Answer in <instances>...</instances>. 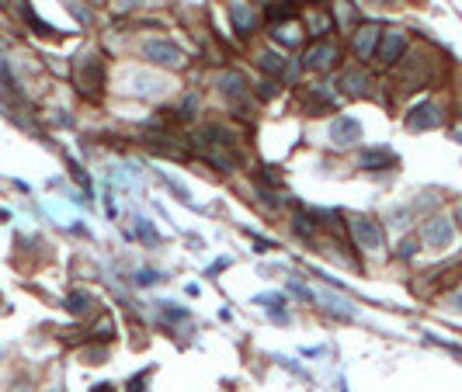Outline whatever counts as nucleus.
Returning <instances> with one entry per match:
<instances>
[{"label":"nucleus","instance_id":"8","mask_svg":"<svg viewBox=\"0 0 462 392\" xmlns=\"http://www.w3.org/2000/svg\"><path fill=\"white\" fill-rule=\"evenodd\" d=\"M330 139H334V146H355V143L362 139V125H358V118H351V115L334 118V125H330Z\"/></svg>","mask_w":462,"mask_h":392},{"label":"nucleus","instance_id":"14","mask_svg":"<svg viewBox=\"0 0 462 392\" xmlns=\"http://www.w3.org/2000/svg\"><path fill=\"white\" fill-rule=\"evenodd\" d=\"M258 302L265 305V312H268L275 323H289V309H285V299H282V295H261Z\"/></svg>","mask_w":462,"mask_h":392},{"label":"nucleus","instance_id":"21","mask_svg":"<svg viewBox=\"0 0 462 392\" xmlns=\"http://www.w3.org/2000/svg\"><path fill=\"white\" fill-rule=\"evenodd\" d=\"M289 15H296V0H289V4H275V8L268 11L272 21H282V18H289Z\"/></svg>","mask_w":462,"mask_h":392},{"label":"nucleus","instance_id":"5","mask_svg":"<svg viewBox=\"0 0 462 392\" xmlns=\"http://www.w3.org/2000/svg\"><path fill=\"white\" fill-rule=\"evenodd\" d=\"M438 122H441V108H438L434 101H424V105H417L414 112H407V129H414V132L434 129Z\"/></svg>","mask_w":462,"mask_h":392},{"label":"nucleus","instance_id":"33","mask_svg":"<svg viewBox=\"0 0 462 392\" xmlns=\"http://www.w3.org/2000/svg\"><path fill=\"white\" fill-rule=\"evenodd\" d=\"M0 354H4V350H0Z\"/></svg>","mask_w":462,"mask_h":392},{"label":"nucleus","instance_id":"28","mask_svg":"<svg viewBox=\"0 0 462 392\" xmlns=\"http://www.w3.org/2000/svg\"><path fill=\"white\" fill-rule=\"evenodd\" d=\"M414 253H417V243L414 240H403L400 243V257H414Z\"/></svg>","mask_w":462,"mask_h":392},{"label":"nucleus","instance_id":"32","mask_svg":"<svg viewBox=\"0 0 462 392\" xmlns=\"http://www.w3.org/2000/svg\"><path fill=\"white\" fill-rule=\"evenodd\" d=\"M91 4H101V0H91Z\"/></svg>","mask_w":462,"mask_h":392},{"label":"nucleus","instance_id":"20","mask_svg":"<svg viewBox=\"0 0 462 392\" xmlns=\"http://www.w3.org/2000/svg\"><path fill=\"white\" fill-rule=\"evenodd\" d=\"M136 236H139V240H146V243H160V233H157L146 219H139V222H136Z\"/></svg>","mask_w":462,"mask_h":392},{"label":"nucleus","instance_id":"25","mask_svg":"<svg viewBox=\"0 0 462 392\" xmlns=\"http://www.w3.org/2000/svg\"><path fill=\"white\" fill-rule=\"evenodd\" d=\"M146 378H150V371H139V375L129 382V392H146Z\"/></svg>","mask_w":462,"mask_h":392},{"label":"nucleus","instance_id":"4","mask_svg":"<svg viewBox=\"0 0 462 392\" xmlns=\"http://www.w3.org/2000/svg\"><path fill=\"white\" fill-rule=\"evenodd\" d=\"M403 49H407V35L400 32V28H386L382 35H379V46H375V56L389 66V63H396L400 56H403Z\"/></svg>","mask_w":462,"mask_h":392},{"label":"nucleus","instance_id":"1","mask_svg":"<svg viewBox=\"0 0 462 392\" xmlns=\"http://www.w3.org/2000/svg\"><path fill=\"white\" fill-rule=\"evenodd\" d=\"M143 60H146V63H157V66H167V70L184 66V53H181V46L170 42V39H150V42L143 46Z\"/></svg>","mask_w":462,"mask_h":392},{"label":"nucleus","instance_id":"13","mask_svg":"<svg viewBox=\"0 0 462 392\" xmlns=\"http://www.w3.org/2000/svg\"><path fill=\"white\" fill-rule=\"evenodd\" d=\"M129 91L136 94V98H153V94H160L163 91V84L157 80V77H150V73H129Z\"/></svg>","mask_w":462,"mask_h":392},{"label":"nucleus","instance_id":"31","mask_svg":"<svg viewBox=\"0 0 462 392\" xmlns=\"http://www.w3.org/2000/svg\"><path fill=\"white\" fill-rule=\"evenodd\" d=\"M49 392H63V389H49Z\"/></svg>","mask_w":462,"mask_h":392},{"label":"nucleus","instance_id":"15","mask_svg":"<svg viewBox=\"0 0 462 392\" xmlns=\"http://www.w3.org/2000/svg\"><path fill=\"white\" fill-rule=\"evenodd\" d=\"M91 305H94V295H91V292H70V295H66V309H70L73 316L91 312Z\"/></svg>","mask_w":462,"mask_h":392},{"label":"nucleus","instance_id":"11","mask_svg":"<svg viewBox=\"0 0 462 392\" xmlns=\"http://www.w3.org/2000/svg\"><path fill=\"white\" fill-rule=\"evenodd\" d=\"M341 91L351 94V98H362V94L368 91V77H365L358 66H348V70L341 73Z\"/></svg>","mask_w":462,"mask_h":392},{"label":"nucleus","instance_id":"16","mask_svg":"<svg viewBox=\"0 0 462 392\" xmlns=\"http://www.w3.org/2000/svg\"><path fill=\"white\" fill-rule=\"evenodd\" d=\"M272 35H275V42H282V46H299V39H303V32H299L292 21L275 25V28H272Z\"/></svg>","mask_w":462,"mask_h":392},{"label":"nucleus","instance_id":"17","mask_svg":"<svg viewBox=\"0 0 462 392\" xmlns=\"http://www.w3.org/2000/svg\"><path fill=\"white\" fill-rule=\"evenodd\" d=\"M386 163H393V157H389V153H379V150L362 153V167H365V170H382Z\"/></svg>","mask_w":462,"mask_h":392},{"label":"nucleus","instance_id":"3","mask_svg":"<svg viewBox=\"0 0 462 392\" xmlns=\"http://www.w3.org/2000/svg\"><path fill=\"white\" fill-rule=\"evenodd\" d=\"M101 80H105V66H101V60L84 56V60L77 63V87H80L87 98H94L98 87H101Z\"/></svg>","mask_w":462,"mask_h":392},{"label":"nucleus","instance_id":"30","mask_svg":"<svg viewBox=\"0 0 462 392\" xmlns=\"http://www.w3.org/2000/svg\"><path fill=\"white\" fill-rule=\"evenodd\" d=\"M455 219H459V222H462V205H459V208H455Z\"/></svg>","mask_w":462,"mask_h":392},{"label":"nucleus","instance_id":"26","mask_svg":"<svg viewBox=\"0 0 462 392\" xmlns=\"http://www.w3.org/2000/svg\"><path fill=\"white\" fill-rule=\"evenodd\" d=\"M292 229H299L303 236H310V233H313V226H310V219H306V215H299V219L292 222Z\"/></svg>","mask_w":462,"mask_h":392},{"label":"nucleus","instance_id":"27","mask_svg":"<svg viewBox=\"0 0 462 392\" xmlns=\"http://www.w3.org/2000/svg\"><path fill=\"white\" fill-rule=\"evenodd\" d=\"M146 4H150V0H118L122 11H136V8H146Z\"/></svg>","mask_w":462,"mask_h":392},{"label":"nucleus","instance_id":"10","mask_svg":"<svg viewBox=\"0 0 462 392\" xmlns=\"http://www.w3.org/2000/svg\"><path fill=\"white\" fill-rule=\"evenodd\" d=\"M379 35H382V28L379 25H362V32L355 35V53H358V60H368L372 53H375V46H379Z\"/></svg>","mask_w":462,"mask_h":392},{"label":"nucleus","instance_id":"7","mask_svg":"<svg viewBox=\"0 0 462 392\" xmlns=\"http://www.w3.org/2000/svg\"><path fill=\"white\" fill-rule=\"evenodd\" d=\"M306 70H330L334 63H337V49H334V42H313L310 49H306Z\"/></svg>","mask_w":462,"mask_h":392},{"label":"nucleus","instance_id":"9","mask_svg":"<svg viewBox=\"0 0 462 392\" xmlns=\"http://www.w3.org/2000/svg\"><path fill=\"white\" fill-rule=\"evenodd\" d=\"M219 91L233 101V105H240V98L247 94V80H244V73H237V70H226V73H219Z\"/></svg>","mask_w":462,"mask_h":392},{"label":"nucleus","instance_id":"24","mask_svg":"<svg viewBox=\"0 0 462 392\" xmlns=\"http://www.w3.org/2000/svg\"><path fill=\"white\" fill-rule=\"evenodd\" d=\"M160 281V271H139L136 274V285H157Z\"/></svg>","mask_w":462,"mask_h":392},{"label":"nucleus","instance_id":"23","mask_svg":"<svg viewBox=\"0 0 462 392\" xmlns=\"http://www.w3.org/2000/svg\"><path fill=\"white\" fill-rule=\"evenodd\" d=\"M160 316H167V319H188V309H181L174 302H160Z\"/></svg>","mask_w":462,"mask_h":392},{"label":"nucleus","instance_id":"29","mask_svg":"<svg viewBox=\"0 0 462 392\" xmlns=\"http://www.w3.org/2000/svg\"><path fill=\"white\" fill-rule=\"evenodd\" d=\"M94 392H115L112 385H94Z\"/></svg>","mask_w":462,"mask_h":392},{"label":"nucleus","instance_id":"2","mask_svg":"<svg viewBox=\"0 0 462 392\" xmlns=\"http://www.w3.org/2000/svg\"><path fill=\"white\" fill-rule=\"evenodd\" d=\"M348 233H351L355 243L365 247V250H379V247L386 243L382 226H379L375 219H368V215H351V219H348Z\"/></svg>","mask_w":462,"mask_h":392},{"label":"nucleus","instance_id":"19","mask_svg":"<svg viewBox=\"0 0 462 392\" xmlns=\"http://www.w3.org/2000/svg\"><path fill=\"white\" fill-rule=\"evenodd\" d=\"M195 115H198V98L188 94V98L181 101V108H177V118H181V122H191Z\"/></svg>","mask_w":462,"mask_h":392},{"label":"nucleus","instance_id":"12","mask_svg":"<svg viewBox=\"0 0 462 392\" xmlns=\"http://www.w3.org/2000/svg\"><path fill=\"white\" fill-rule=\"evenodd\" d=\"M233 25H237L240 35H251L258 28V15H254V8L247 4V0H237L233 4Z\"/></svg>","mask_w":462,"mask_h":392},{"label":"nucleus","instance_id":"6","mask_svg":"<svg viewBox=\"0 0 462 392\" xmlns=\"http://www.w3.org/2000/svg\"><path fill=\"white\" fill-rule=\"evenodd\" d=\"M452 236H455V229H452V222H448L445 215H434V219L424 222V243H427V247L441 250V247L452 243Z\"/></svg>","mask_w":462,"mask_h":392},{"label":"nucleus","instance_id":"22","mask_svg":"<svg viewBox=\"0 0 462 392\" xmlns=\"http://www.w3.org/2000/svg\"><path fill=\"white\" fill-rule=\"evenodd\" d=\"M278 94V80H272V77H265L261 84H258V98H265V101H272Z\"/></svg>","mask_w":462,"mask_h":392},{"label":"nucleus","instance_id":"18","mask_svg":"<svg viewBox=\"0 0 462 392\" xmlns=\"http://www.w3.org/2000/svg\"><path fill=\"white\" fill-rule=\"evenodd\" d=\"M258 63H261V70H268V73H282V56L278 53H272V49H265L261 56H258Z\"/></svg>","mask_w":462,"mask_h":392}]
</instances>
